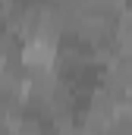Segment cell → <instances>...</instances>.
Returning a JSON list of instances; mask_svg holds the SVG:
<instances>
[{"label": "cell", "mask_w": 132, "mask_h": 135, "mask_svg": "<svg viewBox=\"0 0 132 135\" xmlns=\"http://www.w3.org/2000/svg\"><path fill=\"white\" fill-rule=\"evenodd\" d=\"M60 82H63V79L57 75V69H29L25 98H41V101H50Z\"/></svg>", "instance_id": "6da1fadb"}, {"label": "cell", "mask_w": 132, "mask_h": 135, "mask_svg": "<svg viewBox=\"0 0 132 135\" xmlns=\"http://www.w3.org/2000/svg\"><path fill=\"white\" fill-rule=\"evenodd\" d=\"M104 135H132V104L120 110V116L113 119V126H110Z\"/></svg>", "instance_id": "7a4b0ae2"}, {"label": "cell", "mask_w": 132, "mask_h": 135, "mask_svg": "<svg viewBox=\"0 0 132 135\" xmlns=\"http://www.w3.org/2000/svg\"><path fill=\"white\" fill-rule=\"evenodd\" d=\"M54 135H88L82 123H66V126H54Z\"/></svg>", "instance_id": "3957f363"}, {"label": "cell", "mask_w": 132, "mask_h": 135, "mask_svg": "<svg viewBox=\"0 0 132 135\" xmlns=\"http://www.w3.org/2000/svg\"><path fill=\"white\" fill-rule=\"evenodd\" d=\"M16 135H47V132H16Z\"/></svg>", "instance_id": "277c9868"}]
</instances>
